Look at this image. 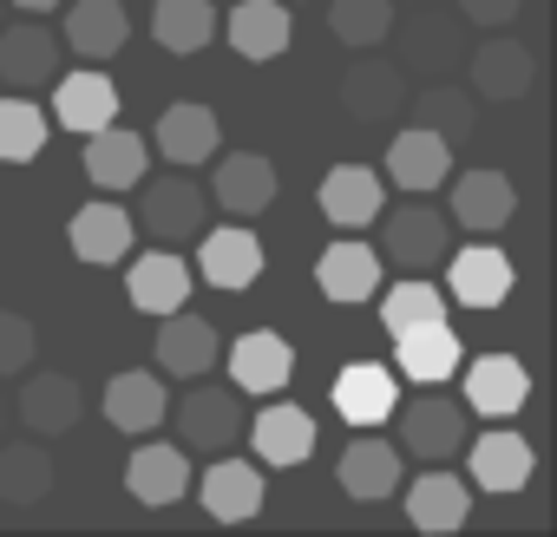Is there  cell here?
<instances>
[{
	"label": "cell",
	"instance_id": "ee69618b",
	"mask_svg": "<svg viewBox=\"0 0 557 537\" xmlns=\"http://www.w3.org/2000/svg\"><path fill=\"white\" fill-rule=\"evenodd\" d=\"M21 14H53V8H66V0H14Z\"/></svg>",
	"mask_w": 557,
	"mask_h": 537
},
{
	"label": "cell",
	"instance_id": "7a4b0ae2",
	"mask_svg": "<svg viewBox=\"0 0 557 537\" xmlns=\"http://www.w3.org/2000/svg\"><path fill=\"white\" fill-rule=\"evenodd\" d=\"M466 439H472V413H466V400H446L440 387H426V394L400 413V452H407V459L446 465V459H459Z\"/></svg>",
	"mask_w": 557,
	"mask_h": 537
},
{
	"label": "cell",
	"instance_id": "836d02e7",
	"mask_svg": "<svg viewBox=\"0 0 557 537\" xmlns=\"http://www.w3.org/2000/svg\"><path fill=\"white\" fill-rule=\"evenodd\" d=\"M289 374H296V354H289L283 335H269V328H256V335H243L230 348V380L243 394H283Z\"/></svg>",
	"mask_w": 557,
	"mask_h": 537
},
{
	"label": "cell",
	"instance_id": "9a60e30c",
	"mask_svg": "<svg viewBox=\"0 0 557 537\" xmlns=\"http://www.w3.org/2000/svg\"><path fill=\"white\" fill-rule=\"evenodd\" d=\"M394 407H400V380H394V367H381V361H355V367H342L335 374V413L348 420V426H387L394 420Z\"/></svg>",
	"mask_w": 557,
	"mask_h": 537
},
{
	"label": "cell",
	"instance_id": "ab89813d",
	"mask_svg": "<svg viewBox=\"0 0 557 537\" xmlns=\"http://www.w3.org/2000/svg\"><path fill=\"white\" fill-rule=\"evenodd\" d=\"M329 34L342 47H381L394 34V0H329Z\"/></svg>",
	"mask_w": 557,
	"mask_h": 537
},
{
	"label": "cell",
	"instance_id": "52a82bcc",
	"mask_svg": "<svg viewBox=\"0 0 557 537\" xmlns=\"http://www.w3.org/2000/svg\"><path fill=\"white\" fill-rule=\"evenodd\" d=\"M407 197H433L446 177H453V145L440 138V132H426V125H407V132H394L387 138V164H381Z\"/></svg>",
	"mask_w": 557,
	"mask_h": 537
},
{
	"label": "cell",
	"instance_id": "3957f363",
	"mask_svg": "<svg viewBox=\"0 0 557 537\" xmlns=\"http://www.w3.org/2000/svg\"><path fill=\"white\" fill-rule=\"evenodd\" d=\"M164 420H177V446H190L203 459H216L243 439V400L230 387H190Z\"/></svg>",
	"mask_w": 557,
	"mask_h": 537
},
{
	"label": "cell",
	"instance_id": "b9f144b4",
	"mask_svg": "<svg viewBox=\"0 0 557 537\" xmlns=\"http://www.w3.org/2000/svg\"><path fill=\"white\" fill-rule=\"evenodd\" d=\"M34 354H40V328H34L27 315H14V309H0V380L27 374Z\"/></svg>",
	"mask_w": 557,
	"mask_h": 537
},
{
	"label": "cell",
	"instance_id": "30bf717a",
	"mask_svg": "<svg viewBox=\"0 0 557 537\" xmlns=\"http://www.w3.org/2000/svg\"><path fill=\"white\" fill-rule=\"evenodd\" d=\"M459 374H466V413L511 420L531 400V374L518 354H479V361H459Z\"/></svg>",
	"mask_w": 557,
	"mask_h": 537
},
{
	"label": "cell",
	"instance_id": "e575fe53",
	"mask_svg": "<svg viewBox=\"0 0 557 537\" xmlns=\"http://www.w3.org/2000/svg\"><path fill=\"white\" fill-rule=\"evenodd\" d=\"M125 40H132V14L119 0H73L66 8V47L79 60H112Z\"/></svg>",
	"mask_w": 557,
	"mask_h": 537
},
{
	"label": "cell",
	"instance_id": "484cf974",
	"mask_svg": "<svg viewBox=\"0 0 557 537\" xmlns=\"http://www.w3.org/2000/svg\"><path fill=\"white\" fill-rule=\"evenodd\" d=\"M466 53V21L459 14H413L400 21V73H446Z\"/></svg>",
	"mask_w": 557,
	"mask_h": 537
},
{
	"label": "cell",
	"instance_id": "7bdbcfd3",
	"mask_svg": "<svg viewBox=\"0 0 557 537\" xmlns=\"http://www.w3.org/2000/svg\"><path fill=\"white\" fill-rule=\"evenodd\" d=\"M518 14H524V0H459L466 27H511Z\"/></svg>",
	"mask_w": 557,
	"mask_h": 537
},
{
	"label": "cell",
	"instance_id": "d590c367",
	"mask_svg": "<svg viewBox=\"0 0 557 537\" xmlns=\"http://www.w3.org/2000/svg\"><path fill=\"white\" fill-rule=\"evenodd\" d=\"M53 491V452L40 439H0V504H40Z\"/></svg>",
	"mask_w": 557,
	"mask_h": 537
},
{
	"label": "cell",
	"instance_id": "f1b7e54d",
	"mask_svg": "<svg viewBox=\"0 0 557 537\" xmlns=\"http://www.w3.org/2000/svg\"><path fill=\"white\" fill-rule=\"evenodd\" d=\"M249 446L262 465H302L315 452V420L289 400H269L256 420H249Z\"/></svg>",
	"mask_w": 557,
	"mask_h": 537
},
{
	"label": "cell",
	"instance_id": "83f0119b",
	"mask_svg": "<svg viewBox=\"0 0 557 537\" xmlns=\"http://www.w3.org/2000/svg\"><path fill=\"white\" fill-rule=\"evenodd\" d=\"M210 197H216L230 216H262V210L275 203V164H269L262 151H230V158H216Z\"/></svg>",
	"mask_w": 557,
	"mask_h": 537
},
{
	"label": "cell",
	"instance_id": "6da1fadb",
	"mask_svg": "<svg viewBox=\"0 0 557 537\" xmlns=\"http://www.w3.org/2000/svg\"><path fill=\"white\" fill-rule=\"evenodd\" d=\"M374 223H381V262L407 268V276H420V268L446 262V249H453V223H446L426 197H413V203H400V210L381 203Z\"/></svg>",
	"mask_w": 557,
	"mask_h": 537
},
{
	"label": "cell",
	"instance_id": "4fadbf2b",
	"mask_svg": "<svg viewBox=\"0 0 557 537\" xmlns=\"http://www.w3.org/2000/svg\"><path fill=\"white\" fill-rule=\"evenodd\" d=\"M158 322H164V328H158V367H164L171 380H203V374L223 361L216 322L184 315V309H171V315H158Z\"/></svg>",
	"mask_w": 557,
	"mask_h": 537
},
{
	"label": "cell",
	"instance_id": "f6af8a7d",
	"mask_svg": "<svg viewBox=\"0 0 557 537\" xmlns=\"http://www.w3.org/2000/svg\"><path fill=\"white\" fill-rule=\"evenodd\" d=\"M0 426H8V400H0Z\"/></svg>",
	"mask_w": 557,
	"mask_h": 537
},
{
	"label": "cell",
	"instance_id": "8fae6325",
	"mask_svg": "<svg viewBox=\"0 0 557 537\" xmlns=\"http://www.w3.org/2000/svg\"><path fill=\"white\" fill-rule=\"evenodd\" d=\"M197 498H203V511H210L216 524H243V517L262 511L269 485H262V465H249V459H236V452H216L210 472L197 478Z\"/></svg>",
	"mask_w": 557,
	"mask_h": 537
},
{
	"label": "cell",
	"instance_id": "f35d334b",
	"mask_svg": "<svg viewBox=\"0 0 557 537\" xmlns=\"http://www.w3.org/2000/svg\"><path fill=\"white\" fill-rule=\"evenodd\" d=\"M413 125L440 132L446 145H466V138L479 132V105H472V92H459V86H426V92L413 99Z\"/></svg>",
	"mask_w": 557,
	"mask_h": 537
},
{
	"label": "cell",
	"instance_id": "4316f807",
	"mask_svg": "<svg viewBox=\"0 0 557 537\" xmlns=\"http://www.w3.org/2000/svg\"><path fill=\"white\" fill-rule=\"evenodd\" d=\"M145 171H151V145H145L138 132H125V125L86 132V177H92L99 190H132Z\"/></svg>",
	"mask_w": 557,
	"mask_h": 537
},
{
	"label": "cell",
	"instance_id": "f546056e",
	"mask_svg": "<svg viewBox=\"0 0 557 537\" xmlns=\"http://www.w3.org/2000/svg\"><path fill=\"white\" fill-rule=\"evenodd\" d=\"M400 99H407V73L387 66V60L348 66V79H342V105H348L355 125H387V118H400Z\"/></svg>",
	"mask_w": 557,
	"mask_h": 537
},
{
	"label": "cell",
	"instance_id": "7c38bea8",
	"mask_svg": "<svg viewBox=\"0 0 557 537\" xmlns=\"http://www.w3.org/2000/svg\"><path fill=\"white\" fill-rule=\"evenodd\" d=\"M53 79H60V40L40 21L0 27V86L8 92H40Z\"/></svg>",
	"mask_w": 557,
	"mask_h": 537
},
{
	"label": "cell",
	"instance_id": "2e32d148",
	"mask_svg": "<svg viewBox=\"0 0 557 537\" xmlns=\"http://www.w3.org/2000/svg\"><path fill=\"white\" fill-rule=\"evenodd\" d=\"M335 485H342L348 498H361V504L394 498V491H400V446L368 426V439H355V446L335 459Z\"/></svg>",
	"mask_w": 557,
	"mask_h": 537
},
{
	"label": "cell",
	"instance_id": "8d00e7d4",
	"mask_svg": "<svg viewBox=\"0 0 557 537\" xmlns=\"http://www.w3.org/2000/svg\"><path fill=\"white\" fill-rule=\"evenodd\" d=\"M47 132H53V118H47V105L34 92L0 99V164H34L47 151Z\"/></svg>",
	"mask_w": 557,
	"mask_h": 537
},
{
	"label": "cell",
	"instance_id": "60d3db41",
	"mask_svg": "<svg viewBox=\"0 0 557 537\" xmlns=\"http://www.w3.org/2000/svg\"><path fill=\"white\" fill-rule=\"evenodd\" d=\"M420 322H446V296H440L433 283L407 276V283H394V289L381 296V328L400 335V328H420Z\"/></svg>",
	"mask_w": 557,
	"mask_h": 537
},
{
	"label": "cell",
	"instance_id": "7402d4cb",
	"mask_svg": "<svg viewBox=\"0 0 557 537\" xmlns=\"http://www.w3.org/2000/svg\"><path fill=\"white\" fill-rule=\"evenodd\" d=\"M53 125H66V132H99V125H112L119 118V86L106 79V73H60L53 79V112H47Z\"/></svg>",
	"mask_w": 557,
	"mask_h": 537
},
{
	"label": "cell",
	"instance_id": "44dd1931",
	"mask_svg": "<svg viewBox=\"0 0 557 537\" xmlns=\"http://www.w3.org/2000/svg\"><path fill=\"white\" fill-rule=\"evenodd\" d=\"M518 289V268L498 242H472L453 255V302L459 309H498Z\"/></svg>",
	"mask_w": 557,
	"mask_h": 537
},
{
	"label": "cell",
	"instance_id": "ffe728a7",
	"mask_svg": "<svg viewBox=\"0 0 557 537\" xmlns=\"http://www.w3.org/2000/svg\"><path fill=\"white\" fill-rule=\"evenodd\" d=\"M407 485V478H400ZM472 517V485L459 478V472H446V465H433V472H420L413 485H407V524L413 530H459Z\"/></svg>",
	"mask_w": 557,
	"mask_h": 537
},
{
	"label": "cell",
	"instance_id": "4dcf8cb0",
	"mask_svg": "<svg viewBox=\"0 0 557 537\" xmlns=\"http://www.w3.org/2000/svg\"><path fill=\"white\" fill-rule=\"evenodd\" d=\"M132 236H138V223L119 203H79L73 223H66V242H73L79 262H125Z\"/></svg>",
	"mask_w": 557,
	"mask_h": 537
},
{
	"label": "cell",
	"instance_id": "74e56055",
	"mask_svg": "<svg viewBox=\"0 0 557 537\" xmlns=\"http://www.w3.org/2000/svg\"><path fill=\"white\" fill-rule=\"evenodd\" d=\"M151 40L164 53H203L216 40V8L210 0H158L151 8Z\"/></svg>",
	"mask_w": 557,
	"mask_h": 537
},
{
	"label": "cell",
	"instance_id": "ba28073f",
	"mask_svg": "<svg viewBox=\"0 0 557 537\" xmlns=\"http://www.w3.org/2000/svg\"><path fill=\"white\" fill-rule=\"evenodd\" d=\"M381 268H387V262H381L374 242L342 236V242H329L322 262H315V289H322L329 302L355 309V302H374V296H381Z\"/></svg>",
	"mask_w": 557,
	"mask_h": 537
},
{
	"label": "cell",
	"instance_id": "d6a6232c",
	"mask_svg": "<svg viewBox=\"0 0 557 537\" xmlns=\"http://www.w3.org/2000/svg\"><path fill=\"white\" fill-rule=\"evenodd\" d=\"M243 60H283L289 53V8L283 0H236V14L216 21Z\"/></svg>",
	"mask_w": 557,
	"mask_h": 537
},
{
	"label": "cell",
	"instance_id": "5bb4252c",
	"mask_svg": "<svg viewBox=\"0 0 557 537\" xmlns=\"http://www.w3.org/2000/svg\"><path fill=\"white\" fill-rule=\"evenodd\" d=\"M125 491H132L138 504H151V511L177 504V498L190 491V452L171 446V439H145V446L125 459Z\"/></svg>",
	"mask_w": 557,
	"mask_h": 537
},
{
	"label": "cell",
	"instance_id": "277c9868",
	"mask_svg": "<svg viewBox=\"0 0 557 537\" xmlns=\"http://www.w3.org/2000/svg\"><path fill=\"white\" fill-rule=\"evenodd\" d=\"M459 452H466V485H479V491H492V498L524 491L531 472H537L531 439H524V433H505V420H498V433H472Z\"/></svg>",
	"mask_w": 557,
	"mask_h": 537
},
{
	"label": "cell",
	"instance_id": "cb8c5ba5",
	"mask_svg": "<svg viewBox=\"0 0 557 537\" xmlns=\"http://www.w3.org/2000/svg\"><path fill=\"white\" fill-rule=\"evenodd\" d=\"M518 216V184L505 171H466L453 184V223L472 229V236H492Z\"/></svg>",
	"mask_w": 557,
	"mask_h": 537
},
{
	"label": "cell",
	"instance_id": "d4e9b609",
	"mask_svg": "<svg viewBox=\"0 0 557 537\" xmlns=\"http://www.w3.org/2000/svg\"><path fill=\"white\" fill-rule=\"evenodd\" d=\"M394 354H400V374H407L413 387H446V380L459 374V361H466V348H459V335H453L446 322L400 328V335H394Z\"/></svg>",
	"mask_w": 557,
	"mask_h": 537
},
{
	"label": "cell",
	"instance_id": "1f68e13d",
	"mask_svg": "<svg viewBox=\"0 0 557 537\" xmlns=\"http://www.w3.org/2000/svg\"><path fill=\"white\" fill-rule=\"evenodd\" d=\"M164 413H171V394H164V380L158 374H112L106 380V420L119 426V433H158L164 426Z\"/></svg>",
	"mask_w": 557,
	"mask_h": 537
},
{
	"label": "cell",
	"instance_id": "9c48e42d",
	"mask_svg": "<svg viewBox=\"0 0 557 537\" xmlns=\"http://www.w3.org/2000/svg\"><path fill=\"white\" fill-rule=\"evenodd\" d=\"M190 262L171 249V242H158V249H145L132 268H125V296H132V309L138 315H171V309H184L190 302Z\"/></svg>",
	"mask_w": 557,
	"mask_h": 537
},
{
	"label": "cell",
	"instance_id": "603a6c76",
	"mask_svg": "<svg viewBox=\"0 0 557 537\" xmlns=\"http://www.w3.org/2000/svg\"><path fill=\"white\" fill-rule=\"evenodd\" d=\"M158 151H164V164L171 171H197V164H210L216 151H223V125H216V112L210 105H171L164 118H158Z\"/></svg>",
	"mask_w": 557,
	"mask_h": 537
},
{
	"label": "cell",
	"instance_id": "e0dca14e",
	"mask_svg": "<svg viewBox=\"0 0 557 537\" xmlns=\"http://www.w3.org/2000/svg\"><path fill=\"white\" fill-rule=\"evenodd\" d=\"M531 79H537V60H531L524 40H511V34L492 27V40L472 47V92H479V99H498V105H505V99H524Z\"/></svg>",
	"mask_w": 557,
	"mask_h": 537
},
{
	"label": "cell",
	"instance_id": "d6986e66",
	"mask_svg": "<svg viewBox=\"0 0 557 537\" xmlns=\"http://www.w3.org/2000/svg\"><path fill=\"white\" fill-rule=\"evenodd\" d=\"M27 374H34V367H27ZM14 413H21V426H27L34 439H53V433H73V426H79L86 394H79L73 374H34V380L21 387Z\"/></svg>",
	"mask_w": 557,
	"mask_h": 537
},
{
	"label": "cell",
	"instance_id": "ac0fdd59",
	"mask_svg": "<svg viewBox=\"0 0 557 537\" xmlns=\"http://www.w3.org/2000/svg\"><path fill=\"white\" fill-rule=\"evenodd\" d=\"M381 203H387V184H381V171H368V164H335V171L322 177V216H329L342 236L368 229V223L381 216Z\"/></svg>",
	"mask_w": 557,
	"mask_h": 537
},
{
	"label": "cell",
	"instance_id": "8992f818",
	"mask_svg": "<svg viewBox=\"0 0 557 537\" xmlns=\"http://www.w3.org/2000/svg\"><path fill=\"white\" fill-rule=\"evenodd\" d=\"M256 276H262V242H256V229H243V223L197 229V283H210L223 296H243V289H256Z\"/></svg>",
	"mask_w": 557,
	"mask_h": 537
},
{
	"label": "cell",
	"instance_id": "5b68a950",
	"mask_svg": "<svg viewBox=\"0 0 557 537\" xmlns=\"http://www.w3.org/2000/svg\"><path fill=\"white\" fill-rule=\"evenodd\" d=\"M138 229H151L158 242H190L203 223H210V197L190 184V177H151L145 184V197H138V216H132Z\"/></svg>",
	"mask_w": 557,
	"mask_h": 537
}]
</instances>
